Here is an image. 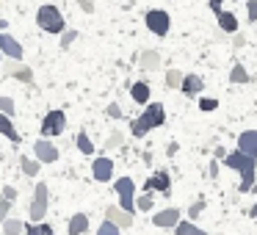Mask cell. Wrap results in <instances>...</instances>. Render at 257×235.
I'll list each match as a JSON object with an SVG mask.
<instances>
[{
    "instance_id": "cell-1",
    "label": "cell",
    "mask_w": 257,
    "mask_h": 235,
    "mask_svg": "<svg viewBox=\"0 0 257 235\" xmlns=\"http://www.w3.org/2000/svg\"><path fill=\"white\" fill-rule=\"evenodd\" d=\"M224 163H227V166L232 169V172H238V174H240L238 194H249L251 185L257 183V158H249V155H243L240 150H232V152H227Z\"/></svg>"
},
{
    "instance_id": "cell-2",
    "label": "cell",
    "mask_w": 257,
    "mask_h": 235,
    "mask_svg": "<svg viewBox=\"0 0 257 235\" xmlns=\"http://www.w3.org/2000/svg\"><path fill=\"white\" fill-rule=\"evenodd\" d=\"M36 25H39L45 34H64L67 25H64V14L56 6H42L36 12Z\"/></svg>"
},
{
    "instance_id": "cell-3",
    "label": "cell",
    "mask_w": 257,
    "mask_h": 235,
    "mask_svg": "<svg viewBox=\"0 0 257 235\" xmlns=\"http://www.w3.org/2000/svg\"><path fill=\"white\" fill-rule=\"evenodd\" d=\"M47 205H50V194H47V185H45V183H36V188H34V199H31V207H28V218H31V221H34V224H42V221H45Z\"/></svg>"
},
{
    "instance_id": "cell-4",
    "label": "cell",
    "mask_w": 257,
    "mask_h": 235,
    "mask_svg": "<svg viewBox=\"0 0 257 235\" xmlns=\"http://www.w3.org/2000/svg\"><path fill=\"white\" fill-rule=\"evenodd\" d=\"M113 191L119 196V207L127 213H136V183L133 177H119L113 180Z\"/></svg>"
},
{
    "instance_id": "cell-5",
    "label": "cell",
    "mask_w": 257,
    "mask_h": 235,
    "mask_svg": "<svg viewBox=\"0 0 257 235\" xmlns=\"http://www.w3.org/2000/svg\"><path fill=\"white\" fill-rule=\"evenodd\" d=\"M144 25H147V31H150V34L166 36L169 28H172V17H169L163 9H150V12L144 14Z\"/></svg>"
},
{
    "instance_id": "cell-6",
    "label": "cell",
    "mask_w": 257,
    "mask_h": 235,
    "mask_svg": "<svg viewBox=\"0 0 257 235\" xmlns=\"http://www.w3.org/2000/svg\"><path fill=\"white\" fill-rule=\"evenodd\" d=\"M64 130H67V113L64 111H50L45 113V119H42V139H53V136H61Z\"/></svg>"
},
{
    "instance_id": "cell-7",
    "label": "cell",
    "mask_w": 257,
    "mask_h": 235,
    "mask_svg": "<svg viewBox=\"0 0 257 235\" xmlns=\"http://www.w3.org/2000/svg\"><path fill=\"white\" fill-rule=\"evenodd\" d=\"M152 191H158V194H163V196L172 194V177H169L166 169H155V172L150 174V180L144 183V194H152Z\"/></svg>"
},
{
    "instance_id": "cell-8",
    "label": "cell",
    "mask_w": 257,
    "mask_h": 235,
    "mask_svg": "<svg viewBox=\"0 0 257 235\" xmlns=\"http://www.w3.org/2000/svg\"><path fill=\"white\" fill-rule=\"evenodd\" d=\"M180 221H183V210L177 207H163L161 213H152V224L161 229H174Z\"/></svg>"
},
{
    "instance_id": "cell-9",
    "label": "cell",
    "mask_w": 257,
    "mask_h": 235,
    "mask_svg": "<svg viewBox=\"0 0 257 235\" xmlns=\"http://www.w3.org/2000/svg\"><path fill=\"white\" fill-rule=\"evenodd\" d=\"M34 158L39 163H56L58 161V147L50 139H39L34 141Z\"/></svg>"
},
{
    "instance_id": "cell-10",
    "label": "cell",
    "mask_w": 257,
    "mask_h": 235,
    "mask_svg": "<svg viewBox=\"0 0 257 235\" xmlns=\"http://www.w3.org/2000/svg\"><path fill=\"white\" fill-rule=\"evenodd\" d=\"M3 72H6V75H12V78H17V80H23V83H34V69H31V67H25L23 61H14V58H6V61H3Z\"/></svg>"
},
{
    "instance_id": "cell-11",
    "label": "cell",
    "mask_w": 257,
    "mask_h": 235,
    "mask_svg": "<svg viewBox=\"0 0 257 235\" xmlns=\"http://www.w3.org/2000/svg\"><path fill=\"white\" fill-rule=\"evenodd\" d=\"M91 177L97 180V183H111L113 180V161L111 158H94V163H91Z\"/></svg>"
},
{
    "instance_id": "cell-12",
    "label": "cell",
    "mask_w": 257,
    "mask_h": 235,
    "mask_svg": "<svg viewBox=\"0 0 257 235\" xmlns=\"http://www.w3.org/2000/svg\"><path fill=\"white\" fill-rule=\"evenodd\" d=\"M105 218H108V221H113L119 229H127V227H133V221H136V213H127V210H122L119 205H108V207H105Z\"/></svg>"
},
{
    "instance_id": "cell-13",
    "label": "cell",
    "mask_w": 257,
    "mask_h": 235,
    "mask_svg": "<svg viewBox=\"0 0 257 235\" xmlns=\"http://www.w3.org/2000/svg\"><path fill=\"white\" fill-rule=\"evenodd\" d=\"M141 119L155 130V128H161V125H166V108H163L161 102H150V105L144 108V113H141Z\"/></svg>"
},
{
    "instance_id": "cell-14",
    "label": "cell",
    "mask_w": 257,
    "mask_h": 235,
    "mask_svg": "<svg viewBox=\"0 0 257 235\" xmlns=\"http://www.w3.org/2000/svg\"><path fill=\"white\" fill-rule=\"evenodd\" d=\"M0 53L6 58H14V61H23V45L14 39L12 34H0Z\"/></svg>"
},
{
    "instance_id": "cell-15",
    "label": "cell",
    "mask_w": 257,
    "mask_h": 235,
    "mask_svg": "<svg viewBox=\"0 0 257 235\" xmlns=\"http://www.w3.org/2000/svg\"><path fill=\"white\" fill-rule=\"evenodd\" d=\"M238 150L249 158H257V130H243L238 136Z\"/></svg>"
},
{
    "instance_id": "cell-16",
    "label": "cell",
    "mask_w": 257,
    "mask_h": 235,
    "mask_svg": "<svg viewBox=\"0 0 257 235\" xmlns=\"http://www.w3.org/2000/svg\"><path fill=\"white\" fill-rule=\"evenodd\" d=\"M139 67L144 69V72H158V69H161V53L158 50H144L139 56Z\"/></svg>"
},
{
    "instance_id": "cell-17",
    "label": "cell",
    "mask_w": 257,
    "mask_h": 235,
    "mask_svg": "<svg viewBox=\"0 0 257 235\" xmlns=\"http://www.w3.org/2000/svg\"><path fill=\"white\" fill-rule=\"evenodd\" d=\"M130 97H133V102H139V105H150V83H144V80H136L133 86H130Z\"/></svg>"
},
{
    "instance_id": "cell-18",
    "label": "cell",
    "mask_w": 257,
    "mask_h": 235,
    "mask_svg": "<svg viewBox=\"0 0 257 235\" xmlns=\"http://www.w3.org/2000/svg\"><path fill=\"white\" fill-rule=\"evenodd\" d=\"M89 232V216L86 213H75L67 224V235H86Z\"/></svg>"
},
{
    "instance_id": "cell-19",
    "label": "cell",
    "mask_w": 257,
    "mask_h": 235,
    "mask_svg": "<svg viewBox=\"0 0 257 235\" xmlns=\"http://www.w3.org/2000/svg\"><path fill=\"white\" fill-rule=\"evenodd\" d=\"M202 89H205V80H202L199 75H185L183 86H180V91H183V94H188V97H196Z\"/></svg>"
},
{
    "instance_id": "cell-20",
    "label": "cell",
    "mask_w": 257,
    "mask_h": 235,
    "mask_svg": "<svg viewBox=\"0 0 257 235\" xmlns=\"http://www.w3.org/2000/svg\"><path fill=\"white\" fill-rule=\"evenodd\" d=\"M0 136L14 141V144H20V133H17V128H14L12 116H6V113H0Z\"/></svg>"
},
{
    "instance_id": "cell-21",
    "label": "cell",
    "mask_w": 257,
    "mask_h": 235,
    "mask_svg": "<svg viewBox=\"0 0 257 235\" xmlns=\"http://www.w3.org/2000/svg\"><path fill=\"white\" fill-rule=\"evenodd\" d=\"M216 20H218V28H221L224 34H235V31H238V17H235L232 12H218Z\"/></svg>"
},
{
    "instance_id": "cell-22",
    "label": "cell",
    "mask_w": 257,
    "mask_h": 235,
    "mask_svg": "<svg viewBox=\"0 0 257 235\" xmlns=\"http://www.w3.org/2000/svg\"><path fill=\"white\" fill-rule=\"evenodd\" d=\"M229 80H232V83H240V86H243V83H249V80H251V75L246 72V67H243L240 61H235L232 69H229Z\"/></svg>"
},
{
    "instance_id": "cell-23",
    "label": "cell",
    "mask_w": 257,
    "mask_h": 235,
    "mask_svg": "<svg viewBox=\"0 0 257 235\" xmlns=\"http://www.w3.org/2000/svg\"><path fill=\"white\" fill-rule=\"evenodd\" d=\"M20 169H23V174H28V177H36L42 169V163L36 161V158H28V155H20Z\"/></svg>"
},
{
    "instance_id": "cell-24",
    "label": "cell",
    "mask_w": 257,
    "mask_h": 235,
    "mask_svg": "<svg viewBox=\"0 0 257 235\" xmlns=\"http://www.w3.org/2000/svg\"><path fill=\"white\" fill-rule=\"evenodd\" d=\"M25 224H28V221L9 216L6 221H3V235H23V232H25Z\"/></svg>"
},
{
    "instance_id": "cell-25",
    "label": "cell",
    "mask_w": 257,
    "mask_h": 235,
    "mask_svg": "<svg viewBox=\"0 0 257 235\" xmlns=\"http://www.w3.org/2000/svg\"><path fill=\"white\" fill-rule=\"evenodd\" d=\"M174 235H207V232L202 227H196L194 221H185V218H183V221L174 227Z\"/></svg>"
},
{
    "instance_id": "cell-26",
    "label": "cell",
    "mask_w": 257,
    "mask_h": 235,
    "mask_svg": "<svg viewBox=\"0 0 257 235\" xmlns=\"http://www.w3.org/2000/svg\"><path fill=\"white\" fill-rule=\"evenodd\" d=\"M75 147H78L83 155H91V152H94V144H91V139H89V133H86V130H80V133H78V139H75Z\"/></svg>"
},
{
    "instance_id": "cell-27",
    "label": "cell",
    "mask_w": 257,
    "mask_h": 235,
    "mask_svg": "<svg viewBox=\"0 0 257 235\" xmlns=\"http://www.w3.org/2000/svg\"><path fill=\"white\" fill-rule=\"evenodd\" d=\"M150 130H152V128H150V125H147L141 116H139V119H133V125H130V133H133V139H144V136L150 133Z\"/></svg>"
},
{
    "instance_id": "cell-28",
    "label": "cell",
    "mask_w": 257,
    "mask_h": 235,
    "mask_svg": "<svg viewBox=\"0 0 257 235\" xmlns=\"http://www.w3.org/2000/svg\"><path fill=\"white\" fill-rule=\"evenodd\" d=\"M183 78L185 75L180 72V69H169L166 72V89H180V86H183Z\"/></svg>"
},
{
    "instance_id": "cell-29",
    "label": "cell",
    "mask_w": 257,
    "mask_h": 235,
    "mask_svg": "<svg viewBox=\"0 0 257 235\" xmlns=\"http://www.w3.org/2000/svg\"><path fill=\"white\" fill-rule=\"evenodd\" d=\"M97 235H122V229H119L113 221H108V218H105V221L97 227Z\"/></svg>"
},
{
    "instance_id": "cell-30",
    "label": "cell",
    "mask_w": 257,
    "mask_h": 235,
    "mask_svg": "<svg viewBox=\"0 0 257 235\" xmlns=\"http://www.w3.org/2000/svg\"><path fill=\"white\" fill-rule=\"evenodd\" d=\"M122 144H124L122 130H113V133L108 136V141H105V147H108V150H116V147H122Z\"/></svg>"
},
{
    "instance_id": "cell-31",
    "label": "cell",
    "mask_w": 257,
    "mask_h": 235,
    "mask_svg": "<svg viewBox=\"0 0 257 235\" xmlns=\"http://www.w3.org/2000/svg\"><path fill=\"white\" fill-rule=\"evenodd\" d=\"M14 111H17V105H14L12 97H0V113H6V116H14Z\"/></svg>"
},
{
    "instance_id": "cell-32",
    "label": "cell",
    "mask_w": 257,
    "mask_h": 235,
    "mask_svg": "<svg viewBox=\"0 0 257 235\" xmlns=\"http://www.w3.org/2000/svg\"><path fill=\"white\" fill-rule=\"evenodd\" d=\"M136 210H152V194L136 196Z\"/></svg>"
},
{
    "instance_id": "cell-33",
    "label": "cell",
    "mask_w": 257,
    "mask_h": 235,
    "mask_svg": "<svg viewBox=\"0 0 257 235\" xmlns=\"http://www.w3.org/2000/svg\"><path fill=\"white\" fill-rule=\"evenodd\" d=\"M78 31H64V34H61V50H67V47H72V42L75 39H78Z\"/></svg>"
},
{
    "instance_id": "cell-34",
    "label": "cell",
    "mask_w": 257,
    "mask_h": 235,
    "mask_svg": "<svg viewBox=\"0 0 257 235\" xmlns=\"http://www.w3.org/2000/svg\"><path fill=\"white\" fill-rule=\"evenodd\" d=\"M12 207H14V202H9V199H3V196H0V224H3V221L9 218Z\"/></svg>"
},
{
    "instance_id": "cell-35",
    "label": "cell",
    "mask_w": 257,
    "mask_h": 235,
    "mask_svg": "<svg viewBox=\"0 0 257 235\" xmlns=\"http://www.w3.org/2000/svg\"><path fill=\"white\" fill-rule=\"evenodd\" d=\"M218 108V100H213V97H202L199 100V111H216Z\"/></svg>"
},
{
    "instance_id": "cell-36",
    "label": "cell",
    "mask_w": 257,
    "mask_h": 235,
    "mask_svg": "<svg viewBox=\"0 0 257 235\" xmlns=\"http://www.w3.org/2000/svg\"><path fill=\"white\" fill-rule=\"evenodd\" d=\"M0 196H3V199H9V202H17V196H20V191L14 188V185H6V188L0 191Z\"/></svg>"
},
{
    "instance_id": "cell-37",
    "label": "cell",
    "mask_w": 257,
    "mask_h": 235,
    "mask_svg": "<svg viewBox=\"0 0 257 235\" xmlns=\"http://www.w3.org/2000/svg\"><path fill=\"white\" fill-rule=\"evenodd\" d=\"M202 210H205V202H202V199H199V202H194V205L188 207V221H194V218L199 216Z\"/></svg>"
},
{
    "instance_id": "cell-38",
    "label": "cell",
    "mask_w": 257,
    "mask_h": 235,
    "mask_svg": "<svg viewBox=\"0 0 257 235\" xmlns=\"http://www.w3.org/2000/svg\"><path fill=\"white\" fill-rule=\"evenodd\" d=\"M105 116H111V119H122V108H119L116 102H111V105L105 108Z\"/></svg>"
},
{
    "instance_id": "cell-39",
    "label": "cell",
    "mask_w": 257,
    "mask_h": 235,
    "mask_svg": "<svg viewBox=\"0 0 257 235\" xmlns=\"http://www.w3.org/2000/svg\"><path fill=\"white\" fill-rule=\"evenodd\" d=\"M78 6H80V12L94 14V0H78Z\"/></svg>"
},
{
    "instance_id": "cell-40",
    "label": "cell",
    "mask_w": 257,
    "mask_h": 235,
    "mask_svg": "<svg viewBox=\"0 0 257 235\" xmlns=\"http://www.w3.org/2000/svg\"><path fill=\"white\" fill-rule=\"evenodd\" d=\"M246 12H249V23H257V0H251L246 6Z\"/></svg>"
},
{
    "instance_id": "cell-41",
    "label": "cell",
    "mask_w": 257,
    "mask_h": 235,
    "mask_svg": "<svg viewBox=\"0 0 257 235\" xmlns=\"http://www.w3.org/2000/svg\"><path fill=\"white\" fill-rule=\"evenodd\" d=\"M23 235H42V232H39V224L28 221V224H25V232H23Z\"/></svg>"
},
{
    "instance_id": "cell-42",
    "label": "cell",
    "mask_w": 257,
    "mask_h": 235,
    "mask_svg": "<svg viewBox=\"0 0 257 235\" xmlns=\"http://www.w3.org/2000/svg\"><path fill=\"white\" fill-rule=\"evenodd\" d=\"M39 232H42V235H56V229H53V224L42 221V224H39Z\"/></svg>"
},
{
    "instance_id": "cell-43",
    "label": "cell",
    "mask_w": 257,
    "mask_h": 235,
    "mask_svg": "<svg viewBox=\"0 0 257 235\" xmlns=\"http://www.w3.org/2000/svg\"><path fill=\"white\" fill-rule=\"evenodd\" d=\"M221 6H224V0H210V12H213V14H218V12H224V9H221Z\"/></svg>"
},
{
    "instance_id": "cell-44",
    "label": "cell",
    "mask_w": 257,
    "mask_h": 235,
    "mask_svg": "<svg viewBox=\"0 0 257 235\" xmlns=\"http://www.w3.org/2000/svg\"><path fill=\"white\" fill-rule=\"evenodd\" d=\"M207 174H210V177H213V180H216V177H218V163H216V161H213V163H210V166H207Z\"/></svg>"
},
{
    "instance_id": "cell-45",
    "label": "cell",
    "mask_w": 257,
    "mask_h": 235,
    "mask_svg": "<svg viewBox=\"0 0 257 235\" xmlns=\"http://www.w3.org/2000/svg\"><path fill=\"white\" fill-rule=\"evenodd\" d=\"M232 45H235V47H243V45H246V39H243V36H235Z\"/></svg>"
},
{
    "instance_id": "cell-46",
    "label": "cell",
    "mask_w": 257,
    "mask_h": 235,
    "mask_svg": "<svg viewBox=\"0 0 257 235\" xmlns=\"http://www.w3.org/2000/svg\"><path fill=\"white\" fill-rule=\"evenodd\" d=\"M249 216H251V218H257V202H254V205L249 207Z\"/></svg>"
},
{
    "instance_id": "cell-47",
    "label": "cell",
    "mask_w": 257,
    "mask_h": 235,
    "mask_svg": "<svg viewBox=\"0 0 257 235\" xmlns=\"http://www.w3.org/2000/svg\"><path fill=\"white\" fill-rule=\"evenodd\" d=\"M6 28H9V23L6 20H0V34H6Z\"/></svg>"
},
{
    "instance_id": "cell-48",
    "label": "cell",
    "mask_w": 257,
    "mask_h": 235,
    "mask_svg": "<svg viewBox=\"0 0 257 235\" xmlns=\"http://www.w3.org/2000/svg\"><path fill=\"white\" fill-rule=\"evenodd\" d=\"M3 61H6V56H3V53H0V64H3Z\"/></svg>"
},
{
    "instance_id": "cell-49",
    "label": "cell",
    "mask_w": 257,
    "mask_h": 235,
    "mask_svg": "<svg viewBox=\"0 0 257 235\" xmlns=\"http://www.w3.org/2000/svg\"><path fill=\"white\" fill-rule=\"evenodd\" d=\"M251 191H254V194H257V183H254V185H251Z\"/></svg>"
},
{
    "instance_id": "cell-50",
    "label": "cell",
    "mask_w": 257,
    "mask_h": 235,
    "mask_svg": "<svg viewBox=\"0 0 257 235\" xmlns=\"http://www.w3.org/2000/svg\"><path fill=\"white\" fill-rule=\"evenodd\" d=\"M232 3H238V0H232Z\"/></svg>"
}]
</instances>
